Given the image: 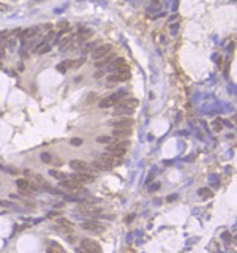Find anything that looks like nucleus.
<instances>
[{"label":"nucleus","instance_id":"f257e3e1","mask_svg":"<svg viewBox=\"0 0 237 253\" xmlns=\"http://www.w3.org/2000/svg\"><path fill=\"white\" fill-rule=\"evenodd\" d=\"M106 70L116 73V71H122V70H130V67H128V63H126L125 59L119 57V59H114V60L109 63V65L106 67Z\"/></svg>","mask_w":237,"mask_h":253},{"label":"nucleus","instance_id":"f03ea898","mask_svg":"<svg viewBox=\"0 0 237 253\" xmlns=\"http://www.w3.org/2000/svg\"><path fill=\"white\" fill-rule=\"evenodd\" d=\"M111 51H112V46H111V44L97 46V48L92 51V59H95V60H100V59L106 57L108 54H111Z\"/></svg>","mask_w":237,"mask_h":253},{"label":"nucleus","instance_id":"7ed1b4c3","mask_svg":"<svg viewBox=\"0 0 237 253\" xmlns=\"http://www.w3.org/2000/svg\"><path fill=\"white\" fill-rule=\"evenodd\" d=\"M81 248L89 253H101V247L92 239H82L81 241Z\"/></svg>","mask_w":237,"mask_h":253},{"label":"nucleus","instance_id":"20e7f679","mask_svg":"<svg viewBox=\"0 0 237 253\" xmlns=\"http://www.w3.org/2000/svg\"><path fill=\"white\" fill-rule=\"evenodd\" d=\"M111 125L114 128H131L134 125V120L131 117H116L111 122Z\"/></svg>","mask_w":237,"mask_h":253},{"label":"nucleus","instance_id":"39448f33","mask_svg":"<svg viewBox=\"0 0 237 253\" xmlns=\"http://www.w3.org/2000/svg\"><path fill=\"white\" fill-rule=\"evenodd\" d=\"M70 177H71V181H74L77 183H90V182L95 181V177L89 173H74Z\"/></svg>","mask_w":237,"mask_h":253},{"label":"nucleus","instance_id":"423d86ee","mask_svg":"<svg viewBox=\"0 0 237 253\" xmlns=\"http://www.w3.org/2000/svg\"><path fill=\"white\" fill-rule=\"evenodd\" d=\"M120 95H122V94H114V95H109V96H106V98H103L101 101H100V108L106 109V108L116 106L117 101L120 100Z\"/></svg>","mask_w":237,"mask_h":253},{"label":"nucleus","instance_id":"0eeeda50","mask_svg":"<svg viewBox=\"0 0 237 253\" xmlns=\"http://www.w3.org/2000/svg\"><path fill=\"white\" fill-rule=\"evenodd\" d=\"M60 187L65 188V190H68V191H79V190H82V188H81V183L71 181V179H63V181H60Z\"/></svg>","mask_w":237,"mask_h":253},{"label":"nucleus","instance_id":"6e6552de","mask_svg":"<svg viewBox=\"0 0 237 253\" xmlns=\"http://www.w3.org/2000/svg\"><path fill=\"white\" fill-rule=\"evenodd\" d=\"M71 169H74L76 173H87L89 171V165L82 162V160H71L70 162Z\"/></svg>","mask_w":237,"mask_h":253},{"label":"nucleus","instance_id":"1a4fd4ad","mask_svg":"<svg viewBox=\"0 0 237 253\" xmlns=\"http://www.w3.org/2000/svg\"><path fill=\"white\" fill-rule=\"evenodd\" d=\"M81 228L85 229V231H92V233H103L104 231V226L100 223H95V222H85L81 225Z\"/></svg>","mask_w":237,"mask_h":253},{"label":"nucleus","instance_id":"9d476101","mask_svg":"<svg viewBox=\"0 0 237 253\" xmlns=\"http://www.w3.org/2000/svg\"><path fill=\"white\" fill-rule=\"evenodd\" d=\"M117 106H124V108H128V109H134L138 106V100L136 98H120L117 101Z\"/></svg>","mask_w":237,"mask_h":253},{"label":"nucleus","instance_id":"9b49d317","mask_svg":"<svg viewBox=\"0 0 237 253\" xmlns=\"http://www.w3.org/2000/svg\"><path fill=\"white\" fill-rule=\"evenodd\" d=\"M130 135H131V128H114V130H112V136L117 138V139L128 138Z\"/></svg>","mask_w":237,"mask_h":253},{"label":"nucleus","instance_id":"f8f14e48","mask_svg":"<svg viewBox=\"0 0 237 253\" xmlns=\"http://www.w3.org/2000/svg\"><path fill=\"white\" fill-rule=\"evenodd\" d=\"M114 59H116V56H114V54H108L106 57H103V59H100V60H97V63H95V65H97V68H100V70H103V68H106L109 63H111Z\"/></svg>","mask_w":237,"mask_h":253},{"label":"nucleus","instance_id":"ddd939ff","mask_svg":"<svg viewBox=\"0 0 237 253\" xmlns=\"http://www.w3.org/2000/svg\"><path fill=\"white\" fill-rule=\"evenodd\" d=\"M38 27H33V29H27V30H24V32H22V33L19 35V40L22 41V43H25V41L27 40H29V38H32V36H35L36 33H38Z\"/></svg>","mask_w":237,"mask_h":253},{"label":"nucleus","instance_id":"4468645a","mask_svg":"<svg viewBox=\"0 0 237 253\" xmlns=\"http://www.w3.org/2000/svg\"><path fill=\"white\" fill-rule=\"evenodd\" d=\"M134 109H128V108H124V106H117L116 104V111H114V116H119V117H130L133 114Z\"/></svg>","mask_w":237,"mask_h":253},{"label":"nucleus","instance_id":"2eb2a0df","mask_svg":"<svg viewBox=\"0 0 237 253\" xmlns=\"http://www.w3.org/2000/svg\"><path fill=\"white\" fill-rule=\"evenodd\" d=\"M93 166L97 169H100V171H109V169L112 168L108 162H104V160H101V158H98L97 162H93Z\"/></svg>","mask_w":237,"mask_h":253},{"label":"nucleus","instance_id":"dca6fc26","mask_svg":"<svg viewBox=\"0 0 237 253\" xmlns=\"http://www.w3.org/2000/svg\"><path fill=\"white\" fill-rule=\"evenodd\" d=\"M71 48H73V38H71V36H68V38H65L60 43V51H62V52H66V51L71 49Z\"/></svg>","mask_w":237,"mask_h":253},{"label":"nucleus","instance_id":"f3484780","mask_svg":"<svg viewBox=\"0 0 237 253\" xmlns=\"http://www.w3.org/2000/svg\"><path fill=\"white\" fill-rule=\"evenodd\" d=\"M35 51H36L38 54H48L49 51H51V44H48V43H41V44L36 46Z\"/></svg>","mask_w":237,"mask_h":253},{"label":"nucleus","instance_id":"a211bd4d","mask_svg":"<svg viewBox=\"0 0 237 253\" xmlns=\"http://www.w3.org/2000/svg\"><path fill=\"white\" fill-rule=\"evenodd\" d=\"M57 223H59V226L66 228V231H71V229H73V223L70 222V220H66V218H59Z\"/></svg>","mask_w":237,"mask_h":253},{"label":"nucleus","instance_id":"6ab92c4d","mask_svg":"<svg viewBox=\"0 0 237 253\" xmlns=\"http://www.w3.org/2000/svg\"><path fill=\"white\" fill-rule=\"evenodd\" d=\"M49 176L56 177V179H59V181H63V179H66L65 174L60 173V171H57V169H51V171H49Z\"/></svg>","mask_w":237,"mask_h":253},{"label":"nucleus","instance_id":"aec40b11","mask_svg":"<svg viewBox=\"0 0 237 253\" xmlns=\"http://www.w3.org/2000/svg\"><path fill=\"white\" fill-rule=\"evenodd\" d=\"M40 158H41V162H43V163H46V165H49V163L52 162V157H51V154H49V152H41Z\"/></svg>","mask_w":237,"mask_h":253},{"label":"nucleus","instance_id":"412c9836","mask_svg":"<svg viewBox=\"0 0 237 253\" xmlns=\"http://www.w3.org/2000/svg\"><path fill=\"white\" fill-rule=\"evenodd\" d=\"M97 142H100V144H111V142H112V138L111 136H106V135H104V136H98L97 138Z\"/></svg>","mask_w":237,"mask_h":253},{"label":"nucleus","instance_id":"4be33fe9","mask_svg":"<svg viewBox=\"0 0 237 253\" xmlns=\"http://www.w3.org/2000/svg\"><path fill=\"white\" fill-rule=\"evenodd\" d=\"M71 63H73L71 60H65V62H62V63H60V65H59V67H57V70H59V71H62V73H63V71H66V70H68V68H70V67H71Z\"/></svg>","mask_w":237,"mask_h":253},{"label":"nucleus","instance_id":"5701e85b","mask_svg":"<svg viewBox=\"0 0 237 253\" xmlns=\"http://www.w3.org/2000/svg\"><path fill=\"white\" fill-rule=\"evenodd\" d=\"M16 185L19 187V190H27V187H29V181H24V179H17V181H16Z\"/></svg>","mask_w":237,"mask_h":253},{"label":"nucleus","instance_id":"b1692460","mask_svg":"<svg viewBox=\"0 0 237 253\" xmlns=\"http://www.w3.org/2000/svg\"><path fill=\"white\" fill-rule=\"evenodd\" d=\"M125 150L126 149H111V150H108V152H109V154H112V155H116V157H124Z\"/></svg>","mask_w":237,"mask_h":253},{"label":"nucleus","instance_id":"393cba45","mask_svg":"<svg viewBox=\"0 0 237 253\" xmlns=\"http://www.w3.org/2000/svg\"><path fill=\"white\" fill-rule=\"evenodd\" d=\"M49 247H51V248H54V250H56V252H59V253H65V250H63V248H62L60 245H59L57 242H54V241H51V242H49Z\"/></svg>","mask_w":237,"mask_h":253},{"label":"nucleus","instance_id":"a878e982","mask_svg":"<svg viewBox=\"0 0 237 253\" xmlns=\"http://www.w3.org/2000/svg\"><path fill=\"white\" fill-rule=\"evenodd\" d=\"M82 142H84V139H81V138H73L70 141V144L74 146V147H79V146H82Z\"/></svg>","mask_w":237,"mask_h":253},{"label":"nucleus","instance_id":"bb28decb","mask_svg":"<svg viewBox=\"0 0 237 253\" xmlns=\"http://www.w3.org/2000/svg\"><path fill=\"white\" fill-rule=\"evenodd\" d=\"M209 188H199V196H207V198H210L212 196V191H207Z\"/></svg>","mask_w":237,"mask_h":253},{"label":"nucleus","instance_id":"cd10ccee","mask_svg":"<svg viewBox=\"0 0 237 253\" xmlns=\"http://www.w3.org/2000/svg\"><path fill=\"white\" fill-rule=\"evenodd\" d=\"M221 239H223V241H226V242H229L231 241V233H228V231L221 233Z\"/></svg>","mask_w":237,"mask_h":253},{"label":"nucleus","instance_id":"c85d7f7f","mask_svg":"<svg viewBox=\"0 0 237 253\" xmlns=\"http://www.w3.org/2000/svg\"><path fill=\"white\" fill-rule=\"evenodd\" d=\"M221 128H223V123H221L220 120H217L215 123H213V130H217V131H220V130H221Z\"/></svg>","mask_w":237,"mask_h":253},{"label":"nucleus","instance_id":"c756f323","mask_svg":"<svg viewBox=\"0 0 237 253\" xmlns=\"http://www.w3.org/2000/svg\"><path fill=\"white\" fill-rule=\"evenodd\" d=\"M157 188H160V183H153V185H150V188H149V191H155Z\"/></svg>","mask_w":237,"mask_h":253},{"label":"nucleus","instance_id":"7c9ffc66","mask_svg":"<svg viewBox=\"0 0 237 253\" xmlns=\"http://www.w3.org/2000/svg\"><path fill=\"white\" fill-rule=\"evenodd\" d=\"M176 199H177V195H171V196H168V198H166V201H168V202L176 201Z\"/></svg>","mask_w":237,"mask_h":253},{"label":"nucleus","instance_id":"2f4dec72","mask_svg":"<svg viewBox=\"0 0 237 253\" xmlns=\"http://www.w3.org/2000/svg\"><path fill=\"white\" fill-rule=\"evenodd\" d=\"M10 10V7L8 5H3V3H0V11H8Z\"/></svg>","mask_w":237,"mask_h":253},{"label":"nucleus","instance_id":"473e14b6","mask_svg":"<svg viewBox=\"0 0 237 253\" xmlns=\"http://www.w3.org/2000/svg\"><path fill=\"white\" fill-rule=\"evenodd\" d=\"M73 63H74V67H81L84 63V59H79V60H76V62H73Z\"/></svg>","mask_w":237,"mask_h":253},{"label":"nucleus","instance_id":"72a5a7b5","mask_svg":"<svg viewBox=\"0 0 237 253\" xmlns=\"http://www.w3.org/2000/svg\"><path fill=\"white\" fill-rule=\"evenodd\" d=\"M57 215H59L57 212H49V214H48V217H49V218H52V217H57Z\"/></svg>","mask_w":237,"mask_h":253}]
</instances>
